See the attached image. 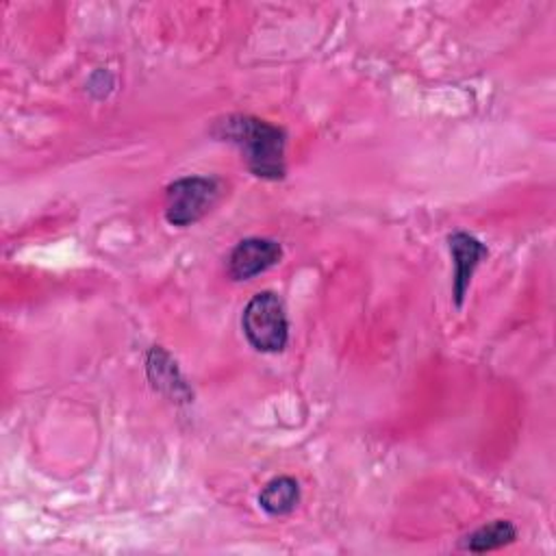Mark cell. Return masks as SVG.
I'll use <instances>...</instances> for the list:
<instances>
[{
  "mask_svg": "<svg viewBox=\"0 0 556 556\" xmlns=\"http://www.w3.org/2000/svg\"><path fill=\"white\" fill-rule=\"evenodd\" d=\"M215 132L235 143L248 167L261 178L285 176V130L250 115H228L217 122Z\"/></svg>",
  "mask_w": 556,
  "mask_h": 556,
  "instance_id": "6da1fadb",
  "label": "cell"
},
{
  "mask_svg": "<svg viewBox=\"0 0 556 556\" xmlns=\"http://www.w3.org/2000/svg\"><path fill=\"white\" fill-rule=\"evenodd\" d=\"M243 334L258 352H280L289 339V321L282 300L271 291L256 293L241 315Z\"/></svg>",
  "mask_w": 556,
  "mask_h": 556,
  "instance_id": "7a4b0ae2",
  "label": "cell"
},
{
  "mask_svg": "<svg viewBox=\"0 0 556 556\" xmlns=\"http://www.w3.org/2000/svg\"><path fill=\"white\" fill-rule=\"evenodd\" d=\"M219 195V182L208 176H185L165 189V219L189 226L204 217Z\"/></svg>",
  "mask_w": 556,
  "mask_h": 556,
  "instance_id": "3957f363",
  "label": "cell"
},
{
  "mask_svg": "<svg viewBox=\"0 0 556 556\" xmlns=\"http://www.w3.org/2000/svg\"><path fill=\"white\" fill-rule=\"evenodd\" d=\"M282 258V248L274 239L250 237L239 241L228 256V274L232 280H250Z\"/></svg>",
  "mask_w": 556,
  "mask_h": 556,
  "instance_id": "277c9868",
  "label": "cell"
},
{
  "mask_svg": "<svg viewBox=\"0 0 556 556\" xmlns=\"http://www.w3.org/2000/svg\"><path fill=\"white\" fill-rule=\"evenodd\" d=\"M450 243V252L454 258V285H452V295H454V304L460 306L465 300V293L469 289L471 276L476 271V267L480 265V261L489 254L486 245L480 243L473 235L469 232H452L447 237Z\"/></svg>",
  "mask_w": 556,
  "mask_h": 556,
  "instance_id": "5b68a950",
  "label": "cell"
},
{
  "mask_svg": "<svg viewBox=\"0 0 556 556\" xmlns=\"http://www.w3.org/2000/svg\"><path fill=\"white\" fill-rule=\"evenodd\" d=\"M298 502H300V484L291 476H278L269 480L258 493L261 508L271 517L291 513L298 506Z\"/></svg>",
  "mask_w": 556,
  "mask_h": 556,
  "instance_id": "8992f818",
  "label": "cell"
},
{
  "mask_svg": "<svg viewBox=\"0 0 556 556\" xmlns=\"http://www.w3.org/2000/svg\"><path fill=\"white\" fill-rule=\"evenodd\" d=\"M148 374L156 389L167 391L172 397H189V389L176 367V363L169 358V354L161 348H152L148 354Z\"/></svg>",
  "mask_w": 556,
  "mask_h": 556,
  "instance_id": "52a82bcc",
  "label": "cell"
},
{
  "mask_svg": "<svg viewBox=\"0 0 556 556\" xmlns=\"http://www.w3.org/2000/svg\"><path fill=\"white\" fill-rule=\"evenodd\" d=\"M515 539H517V528L506 519H495V521L473 530L471 534H467L460 541V547L467 549V552L482 554V552L500 549V547L513 543Z\"/></svg>",
  "mask_w": 556,
  "mask_h": 556,
  "instance_id": "ba28073f",
  "label": "cell"
}]
</instances>
